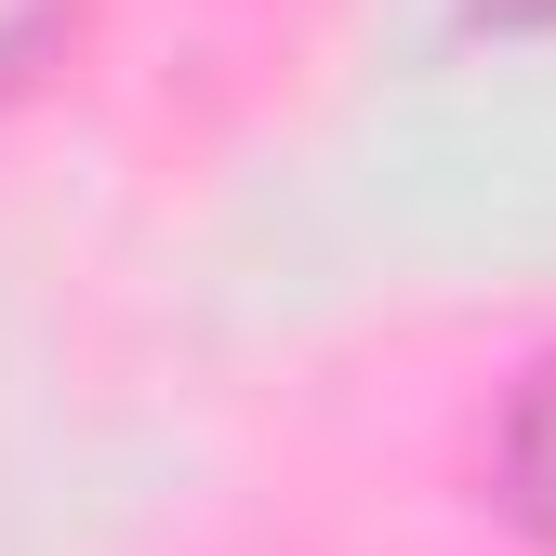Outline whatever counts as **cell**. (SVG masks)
I'll return each instance as SVG.
<instances>
[{
  "label": "cell",
  "mask_w": 556,
  "mask_h": 556,
  "mask_svg": "<svg viewBox=\"0 0 556 556\" xmlns=\"http://www.w3.org/2000/svg\"><path fill=\"white\" fill-rule=\"evenodd\" d=\"M491 517L530 543V556H556V344L504 384V410H491Z\"/></svg>",
  "instance_id": "6da1fadb"
},
{
  "label": "cell",
  "mask_w": 556,
  "mask_h": 556,
  "mask_svg": "<svg viewBox=\"0 0 556 556\" xmlns=\"http://www.w3.org/2000/svg\"><path fill=\"white\" fill-rule=\"evenodd\" d=\"M80 53V0H0V119Z\"/></svg>",
  "instance_id": "7a4b0ae2"
},
{
  "label": "cell",
  "mask_w": 556,
  "mask_h": 556,
  "mask_svg": "<svg viewBox=\"0 0 556 556\" xmlns=\"http://www.w3.org/2000/svg\"><path fill=\"white\" fill-rule=\"evenodd\" d=\"M477 27H556V0H464Z\"/></svg>",
  "instance_id": "3957f363"
}]
</instances>
